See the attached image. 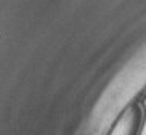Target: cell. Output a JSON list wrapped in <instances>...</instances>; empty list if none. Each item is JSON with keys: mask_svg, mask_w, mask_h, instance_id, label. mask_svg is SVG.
I'll return each mask as SVG.
<instances>
[{"mask_svg": "<svg viewBox=\"0 0 146 135\" xmlns=\"http://www.w3.org/2000/svg\"><path fill=\"white\" fill-rule=\"evenodd\" d=\"M140 121V114L135 108H130L127 113L119 119L117 126L112 129L111 135H135Z\"/></svg>", "mask_w": 146, "mask_h": 135, "instance_id": "cell-1", "label": "cell"}]
</instances>
